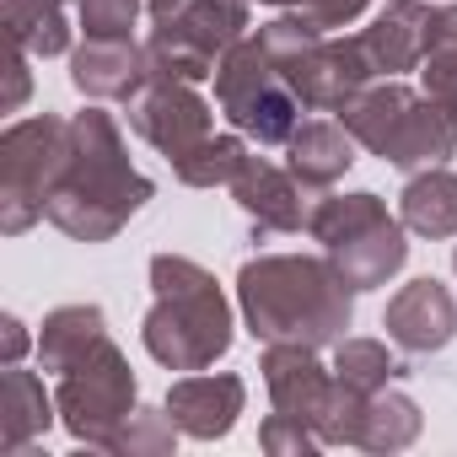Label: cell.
I'll return each instance as SVG.
<instances>
[{
  "mask_svg": "<svg viewBox=\"0 0 457 457\" xmlns=\"http://www.w3.org/2000/svg\"><path fill=\"white\" fill-rule=\"evenodd\" d=\"M237 302L264 345H339L350 318H355V286L323 259L302 253H264L243 264L237 275Z\"/></svg>",
  "mask_w": 457,
  "mask_h": 457,
  "instance_id": "obj_1",
  "label": "cell"
},
{
  "mask_svg": "<svg viewBox=\"0 0 457 457\" xmlns=\"http://www.w3.org/2000/svg\"><path fill=\"white\" fill-rule=\"evenodd\" d=\"M76 145H71V167L60 178V188L49 194L44 215L76 243H113L129 215L151 199V178L140 167H129L124 135L103 108H87L71 119Z\"/></svg>",
  "mask_w": 457,
  "mask_h": 457,
  "instance_id": "obj_2",
  "label": "cell"
},
{
  "mask_svg": "<svg viewBox=\"0 0 457 457\" xmlns=\"http://www.w3.org/2000/svg\"><path fill=\"white\" fill-rule=\"evenodd\" d=\"M151 361L167 371H210L232 350V307H226L215 275L183 253L151 259V312L140 323Z\"/></svg>",
  "mask_w": 457,
  "mask_h": 457,
  "instance_id": "obj_3",
  "label": "cell"
},
{
  "mask_svg": "<svg viewBox=\"0 0 457 457\" xmlns=\"http://www.w3.org/2000/svg\"><path fill=\"white\" fill-rule=\"evenodd\" d=\"M259 44L280 65V76L291 81V92L302 97L307 113H339L350 97H361L377 81L361 38H334V33L312 28L296 12H286L270 28H259Z\"/></svg>",
  "mask_w": 457,
  "mask_h": 457,
  "instance_id": "obj_4",
  "label": "cell"
},
{
  "mask_svg": "<svg viewBox=\"0 0 457 457\" xmlns=\"http://www.w3.org/2000/svg\"><path fill=\"white\" fill-rule=\"evenodd\" d=\"M145 12H151V38H145L151 76L204 81L248 38L243 0H151Z\"/></svg>",
  "mask_w": 457,
  "mask_h": 457,
  "instance_id": "obj_5",
  "label": "cell"
},
{
  "mask_svg": "<svg viewBox=\"0 0 457 457\" xmlns=\"http://www.w3.org/2000/svg\"><path fill=\"white\" fill-rule=\"evenodd\" d=\"M307 232L323 243L328 264L355 286V291H371V286H387L403 259H409V243H403V220L387 215V204L377 194H328Z\"/></svg>",
  "mask_w": 457,
  "mask_h": 457,
  "instance_id": "obj_6",
  "label": "cell"
},
{
  "mask_svg": "<svg viewBox=\"0 0 457 457\" xmlns=\"http://www.w3.org/2000/svg\"><path fill=\"white\" fill-rule=\"evenodd\" d=\"M76 129L60 113L22 119L0 135V232H28L71 167Z\"/></svg>",
  "mask_w": 457,
  "mask_h": 457,
  "instance_id": "obj_7",
  "label": "cell"
},
{
  "mask_svg": "<svg viewBox=\"0 0 457 457\" xmlns=\"http://www.w3.org/2000/svg\"><path fill=\"white\" fill-rule=\"evenodd\" d=\"M215 103L220 113L232 119V129L243 140H259V145H286L302 124V97L291 92V81L280 76V65L264 54L259 38H243L232 54L220 60L215 71Z\"/></svg>",
  "mask_w": 457,
  "mask_h": 457,
  "instance_id": "obj_8",
  "label": "cell"
},
{
  "mask_svg": "<svg viewBox=\"0 0 457 457\" xmlns=\"http://www.w3.org/2000/svg\"><path fill=\"white\" fill-rule=\"evenodd\" d=\"M54 403H60V425L87 441V446H113V436L129 425L135 414V371L124 361V350L113 339H103L81 366H71L54 387Z\"/></svg>",
  "mask_w": 457,
  "mask_h": 457,
  "instance_id": "obj_9",
  "label": "cell"
},
{
  "mask_svg": "<svg viewBox=\"0 0 457 457\" xmlns=\"http://www.w3.org/2000/svg\"><path fill=\"white\" fill-rule=\"evenodd\" d=\"M129 129L156 145L172 167L183 156H194L210 135H215V113L210 103L194 92V81H172V76H151L135 97H129Z\"/></svg>",
  "mask_w": 457,
  "mask_h": 457,
  "instance_id": "obj_10",
  "label": "cell"
},
{
  "mask_svg": "<svg viewBox=\"0 0 457 457\" xmlns=\"http://www.w3.org/2000/svg\"><path fill=\"white\" fill-rule=\"evenodd\" d=\"M259 371H264L275 414H291V420H302L312 430L328 420V409H334V366H323L312 345H264Z\"/></svg>",
  "mask_w": 457,
  "mask_h": 457,
  "instance_id": "obj_11",
  "label": "cell"
},
{
  "mask_svg": "<svg viewBox=\"0 0 457 457\" xmlns=\"http://www.w3.org/2000/svg\"><path fill=\"white\" fill-rule=\"evenodd\" d=\"M237 194V204L248 210V220L259 226V237H275V232H302L312 220L307 210V183L291 172V167H275L270 156H243L237 178L226 183Z\"/></svg>",
  "mask_w": 457,
  "mask_h": 457,
  "instance_id": "obj_12",
  "label": "cell"
},
{
  "mask_svg": "<svg viewBox=\"0 0 457 457\" xmlns=\"http://www.w3.org/2000/svg\"><path fill=\"white\" fill-rule=\"evenodd\" d=\"M382 328H387V339H393L398 350H409V355H436V350H446V345L457 339V302H452V291H446L441 280L420 275V280H409V286L387 302Z\"/></svg>",
  "mask_w": 457,
  "mask_h": 457,
  "instance_id": "obj_13",
  "label": "cell"
},
{
  "mask_svg": "<svg viewBox=\"0 0 457 457\" xmlns=\"http://www.w3.org/2000/svg\"><path fill=\"white\" fill-rule=\"evenodd\" d=\"M243 403H248V387H243V377H232V371H188V377L172 382V393H167V414H172L178 430L194 436V441H220L226 430L237 425Z\"/></svg>",
  "mask_w": 457,
  "mask_h": 457,
  "instance_id": "obj_14",
  "label": "cell"
},
{
  "mask_svg": "<svg viewBox=\"0 0 457 457\" xmlns=\"http://www.w3.org/2000/svg\"><path fill=\"white\" fill-rule=\"evenodd\" d=\"M452 151H457V108L414 92L382 145V162H393L403 172H425V167H441Z\"/></svg>",
  "mask_w": 457,
  "mask_h": 457,
  "instance_id": "obj_15",
  "label": "cell"
},
{
  "mask_svg": "<svg viewBox=\"0 0 457 457\" xmlns=\"http://www.w3.org/2000/svg\"><path fill=\"white\" fill-rule=\"evenodd\" d=\"M71 81L81 97L92 103H129L145 81H151V60L135 38L124 44H103V38H87L76 54H71Z\"/></svg>",
  "mask_w": 457,
  "mask_h": 457,
  "instance_id": "obj_16",
  "label": "cell"
},
{
  "mask_svg": "<svg viewBox=\"0 0 457 457\" xmlns=\"http://www.w3.org/2000/svg\"><path fill=\"white\" fill-rule=\"evenodd\" d=\"M286 151H291V172L307 188H334L355 167V135L339 119H307V124H296V135L286 140Z\"/></svg>",
  "mask_w": 457,
  "mask_h": 457,
  "instance_id": "obj_17",
  "label": "cell"
},
{
  "mask_svg": "<svg viewBox=\"0 0 457 457\" xmlns=\"http://www.w3.org/2000/svg\"><path fill=\"white\" fill-rule=\"evenodd\" d=\"M361 49H366L377 76L414 71L420 54H425V6H414V0H387L382 17L361 33Z\"/></svg>",
  "mask_w": 457,
  "mask_h": 457,
  "instance_id": "obj_18",
  "label": "cell"
},
{
  "mask_svg": "<svg viewBox=\"0 0 457 457\" xmlns=\"http://www.w3.org/2000/svg\"><path fill=\"white\" fill-rule=\"evenodd\" d=\"M54 414H60V403L44 393V377L6 366V377H0V452L33 446L54 425Z\"/></svg>",
  "mask_w": 457,
  "mask_h": 457,
  "instance_id": "obj_19",
  "label": "cell"
},
{
  "mask_svg": "<svg viewBox=\"0 0 457 457\" xmlns=\"http://www.w3.org/2000/svg\"><path fill=\"white\" fill-rule=\"evenodd\" d=\"M398 220L409 232L441 243V237H457V178L446 167H425V172H409L403 194H398Z\"/></svg>",
  "mask_w": 457,
  "mask_h": 457,
  "instance_id": "obj_20",
  "label": "cell"
},
{
  "mask_svg": "<svg viewBox=\"0 0 457 457\" xmlns=\"http://www.w3.org/2000/svg\"><path fill=\"white\" fill-rule=\"evenodd\" d=\"M108 339V328H103V307H54L49 318H44V334H38V366L44 371H54V377H65L71 366H81L97 345Z\"/></svg>",
  "mask_w": 457,
  "mask_h": 457,
  "instance_id": "obj_21",
  "label": "cell"
},
{
  "mask_svg": "<svg viewBox=\"0 0 457 457\" xmlns=\"http://www.w3.org/2000/svg\"><path fill=\"white\" fill-rule=\"evenodd\" d=\"M0 22H6V38L22 44L33 60H54L71 49L65 0H0Z\"/></svg>",
  "mask_w": 457,
  "mask_h": 457,
  "instance_id": "obj_22",
  "label": "cell"
},
{
  "mask_svg": "<svg viewBox=\"0 0 457 457\" xmlns=\"http://www.w3.org/2000/svg\"><path fill=\"white\" fill-rule=\"evenodd\" d=\"M414 436H420V409L398 387H382L361 403V425H355L361 452H403Z\"/></svg>",
  "mask_w": 457,
  "mask_h": 457,
  "instance_id": "obj_23",
  "label": "cell"
},
{
  "mask_svg": "<svg viewBox=\"0 0 457 457\" xmlns=\"http://www.w3.org/2000/svg\"><path fill=\"white\" fill-rule=\"evenodd\" d=\"M420 76H425V97L457 108V6H436L425 12V54H420Z\"/></svg>",
  "mask_w": 457,
  "mask_h": 457,
  "instance_id": "obj_24",
  "label": "cell"
},
{
  "mask_svg": "<svg viewBox=\"0 0 457 457\" xmlns=\"http://www.w3.org/2000/svg\"><path fill=\"white\" fill-rule=\"evenodd\" d=\"M334 377H339L350 393L371 398V393L393 387V382L403 377V366H398V361L387 355V345H377V339H339V350H334Z\"/></svg>",
  "mask_w": 457,
  "mask_h": 457,
  "instance_id": "obj_25",
  "label": "cell"
},
{
  "mask_svg": "<svg viewBox=\"0 0 457 457\" xmlns=\"http://www.w3.org/2000/svg\"><path fill=\"white\" fill-rule=\"evenodd\" d=\"M243 156H248L243 135H210V140H204L194 156H183L172 172H178V183H188V188H215V183H232V178H237Z\"/></svg>",
  "mask_w": 457,
  "mask_h": 457,
  "instance_id": "obj_26",
  "label": "cell"
},
{
  "mask_svg": "<svg viewBox=\"0 0 457 457\" xmlns=\"http://www.w3.org/2000/svg\"><path fill=\"white\" fill-rule=\"evenodd\" d=\"M178 446V420L167 409H135L129 425L113 436L108 452H129V457H167Z\"/></svg>",
  "mask_w": 457,
  "mask_h": 457,
  "instance_id": "obj_27",
  "label": "cell"
},
{
  "mask_svg": "<svg viewBox=\"0 0 457 457\" xmlns=\"http://www.w3.org/2000/svg\"><path fill=\"white\" fill-rule=\"evenodd\" d=\"M76 17H81V33L87 38L124 44V38H135L140 0H76Z\"/></svg>",
  "mask_w": 457,
  "mask_h": 457,
  "instance_id": "obj_28",
  "label": "cell"
},
{
  "mask_svg": "<svg viewBox=\"0 0 457 457\" xmlns=\"http://www.w3.org/2000/svg\"><path fill=\"white\" fill-rule=\"evenodd\" d=\"M259 446L275 452V457H307V452H318L323 441H318L312 425H302V420H291V414H270V420L259 425Z\"/></svg>",
  "mask_w": 457,
  "mask_h": 457,
  "instance_id": "obj_29",
  "label": "cell"
},
{
  "mask_svg": "<svg viewBox=\"0 0 457 457\" xmlns=\"http://www.w3.org/2000/svg\"><path fill=\"white\" fill-rule=\"evenodd\" d=\"M296 17H307L312 28H323V33H339L345 22H355L361 12H366V0H296L291 6Z\"/></svg>",
  "mask_w": 457,
  "mask_h": 457,
  "instance_id": "obj_30",
  "label": "cell"
},
{
  "mask_svg": "<svg viewBox=\"0 0 457 457\" xmlns=\"http://www.w3.org/2000/svg\"><path fill=\"white\" fill-rule=\"evenodd\" d=\"M6 76H12V92H6V113H17V108H22V97H28V49H22V44H12Z\"/></svg>",
  "mask_w": 457,
  "mask_h": 457,
  "instance_id": "obj_31",
  "label": "cell"
},
{
  "mask_svg": "<svg viewBox=\"0 0 457 457\" xmlns=\"http://www.w3.org/2000/svg\"><path fill=\"white\" fill-rule=\"evenodd\" d=\"M0 328H6V366H17V361H22V350H28V334H22V323H17V318H6Z\"/></svg>",
  "mask_w": 457,
  "mask_h": 457,
  "instance_id": "obj_32",
  "label": "cell"
},
{
  "mask_svg": "<svg viewBox=\"0 0 457 457\" xmlns=\"http://www.w3.org/2000/svg\"><path fill=\"white\" fill-rule=\"evenodd\" d=\"M243 6H286V12H291L296 0H243Z\"/></svg>",
  "mask_w": 457,
  "mask_h": 457,
  "instance_id": "obj_33",
  "label": "cell"
},
{
  "mask_svg": "<svg viewBox=\"0 0 457 457\" xmlns=\"http://www.w3.org/2000/svg\"><path fill=\"white\" fill-rule=\"evenodd\" d=\"M452 270H457V248H452Z\"/></svg>",
  "mask_w": 457,
  "mask_h": 457,
  "instance_id": "obj_34",
  "label": "cell"
}]
</instances>
